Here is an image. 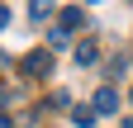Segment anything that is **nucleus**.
<instances>
[{"label":"nucleus","instance_id":"6e6552de","mask_svg":"<svg viewBox=\"0 0 133 128\" xmlns=\"http://www.w3.org/2000/svg\"><path fill=\"white\" fill-rule=\"evenodd\" d=\"M10 24V5H0V29H5Z\"/></svg>","mask_w":133,"mask_h":128},{"label":"nucleus","instance_id":"f03ea898","mask_svg":"<svg viewBox=\"0 0 133 128\" xmlns=\"http://www.w3.org/2000/svg\"><path fill=\"white\" fill-rule=\"evenodd\" d=\"M24 71H29V76H48V71H52V52H43V47L29 52V57H24Z\"/></svg>","mask_w":133,"mask_h":128},{"label":"nucleus","instance_id":"423d86ee","mask_svg":"<svg viewBox=\"0 0 133 128\" xmlns=\"http://www.w3.org/2000/svg\"><path fill=\"white\" fill-rule=\"evenodd\" d=\"M48 43H52V47H66V43H71V29L52 24V29H48Z\"/></svg>","mask_w":133,"mask_h":128},{"label":"nucleus","instance_id":"0eeeda50","mask_svg":"<svg viewBox=\"0 0 133 128\" xmlns=\"http://www.w3.org/2000/svg\"><path fill=\"white\" fill-rule=\"evenodd\" d=\"M52 14H57L52 5H29V19H38V24H43V19H52Z\"/></svg>","mask_w":133,"mask_h":128},{"label":"nucleus","instance_id":"f257e3e1","mask_svg":"<svg viewBox=\"0 0 133 128\" xmlns=\"http://www.w3.org/2000/svg\"><path fill=\"white\" fill-rule=\"evenodd\" d=\"M90 109H95V114H119V90H114V86H100L95 100H90Z\"/></svg>","mask_w":133,"mask_h":128},{"label":"nucleus","instance_id":"20e7f679","mask_svg":"<svg viewBox=\"0 0 133 128\" xmlns=\"http://www.w3.org/2000/svg\"><path fill=\"white\" fill-rule=\"evenodd\" d=\"M95 119H100V114H95L90 104H76V109H71V123H76V128H90Z\"/></svg>","mask_w":133,"mask_h":128},{"label":"nucleus","instance_id":"7ed1b4c3","mask_svg":"<svg viewBox=\"0 0 133 128\" xmlns=\"http://www.w3.org/2000/svg\"><path fill=\"white\" fill-rule=\"evenodd\" d=\"M95 57H100V47H95L90 38H86V43H76V67H90Z\"/></svg>","mask_w":133,"mask_h":128},{"label":"nucleus","instance_id":"39448f33","mask_svg":"<svg viewBox=\"0 0 133 128\" xmlns=\"http://www.w3.org/2000/svg\"><path fill=\"white\" fill-rule=\"evenodd\" d=\"M81 19H86V14H81L76 5H66V10H62V19H57V24H62V29H71V33H76V24H81Z\"/></svg>","mask_w":133,"mask_h":128},{"label":"nucleus","instance_id":"1a4fd4ad","mask_svg":"<svg viewBox=\"0 0 133 128\" xmlns=\"http://www.w3.org/2000/svg\"><path fill=\"white\" fill-rule=\"evenodd\" d=\"M0 128H14V119H10V114H0Z\"/></svg>","mask_w":133,"mask_h":128},{"label":"nucleus","instance_id":"9d476101","mask_svg":"<svg viewBox=\"0 0 133 128\" xmlns=\"http://www.w3.org/2000/svg\"><path fill=\"white\" fill-rule=\"evenodd\" d=\"M5 67H10V57H5V52H0V71H5Z\"/></svg>","mask_w":133,"mask_h":128}]
</instances>
